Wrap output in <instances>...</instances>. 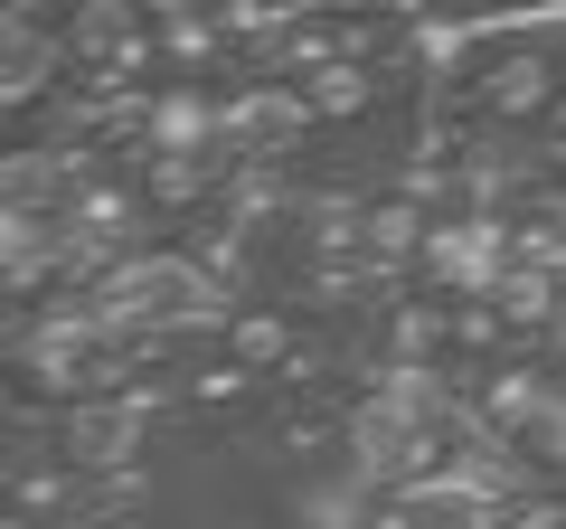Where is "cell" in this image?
<instances>
[{
  "mask_svg": "<svg viewBox=\"0 0 566 529\" xmlns=\"http://www.w3.org/2000/svg\"><path fill=\"white\" fill-rule=\"evenodd\" d=\"M557 95H566V66L547 39L472 48V114L482 123H538V114H557Z\"/></svg>",
  "mask_w": 566,
  "mask_h": 529,
  "instance_id": "cell-2",
  "label": "cell"
},
{
  "mask_svg": "<svg viewBox=\"0 0 566 529\" xmlns=\"http://www.w3.org/2000/svg\"><path fill=\"white\" fill-rule=\"evenodd\" d=\"M227 341H237V360H283V312H227Z\"/></svg>",
  "mask_w": 566,
  "mask_h": 529,
  "instance_id": "cell-6",
  "label": "cell"
},
{
  "mask_svg": "<svg viewBox=\"0 0 566 529\" xmlns=\"http://www.w3.org/2000/svg\"><path fill=\"white\" fill-rule=\"evenodd\" d=\"M303 95H312V114H368L378 104V66L368 58H322V66H303Z\"/></svg>",
  "mask_w": 566,
  "mask_h": 529,
  "instance_id": "cell-3",
  "label": "cell"
},
{
  "mask_svg": "<svg viewBox=\"0 0 566 529\" xmlns=\"http://www.w3.org/2000/svg\"><path fill=\"white\" fill-rule=\"evenodd\" d=\"M510 445H520V464L566 473V378H547V387H538V407L510 426Z\"/></svg>",
  "mask_w": 566,
  "mask_h": 529,
  "instance_id": "cell-4",
  "label": "cell"
},
{
  "mask_svg": "<svg viewBox=\"0 0 566 529\" xmlns=\"http://www.w3.org/2000/svg\"><path fill=\"white\" fill-rule=\"evenodd\" d=\"M66 445H76V464H85V473L133 464V407H85L76 426H66Z\"/></svg>",
  "mask_w": 566,
  "mask_h": 529,
  "instance_id": "cell-5",
  "label": "cell"
},
{
  "mask_svg": "<svg viewBox=\"0 0 566 529\" xmlns=\"http://www.w3.org/2000/svg\"><path fill=\"white\" fill-rule=\"evenodd\" d=\"M510 256H520V237H510V218L482 199V208H453V218L424 227L416 274H424V284H444V293H491L510 274Z\"/></svg>",
  "mask_w": 566,
  "mask_h": 529,
  "instance_id": "cell-1",
  "label": "cell"
}]
</instances>
